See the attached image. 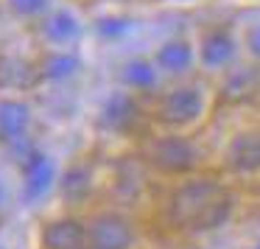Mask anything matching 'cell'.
<instances>
[{
	"label": "cell",
	"instance_id": "cell-1",
	"mask_svg": "<svg viewBox=\"0 0 260 249\" xmlns=\"http://www.w3.org/2000/svg\"><path fill=\"white\" fill-rule=\"evenodd\" d=\"M232 207L235 202L226 185L213 179H193L171 193L168 215L176 227L187 232H210L230 221Z\"/></svg>",
	"mask_w": 260,
	"mask_h": 249
},
{
	"label": "cell",
	"instance_id": "cell-2",
	"mask_svg": "<svg viewBox=\"0 0 260 249\" xmlns=\"http://www.w3.org/2000/svg\"><path fill=\"white\" fill-rule=\"evenodd\" d=\"M151 163L165 174H187L199 163V148L187 137L168 135L151 146Z\"/></svg>",
	"mask_w": 260,
	"mask_h": 249
},
{
	"label": "cell",
	"instance_id": "cell-3",
	"mask_svg": "<svg viewBox=\"0 0 260 249\" xmlns=\"http://www.w3.org/2000/svg\"><path fill=\"white\" fill-rule=\"evenodd\" d=\"M135 243V230L129 219L118 213H101L87 227V246L90 249H129Z\"/></svg>",
	"mask_w": 260,
	"mask_h": 249
},
{
	"label": "cell",
	"instance_id": "cell-4",
	"mask_svg": "<svg viewBox=\"0 0 260 249\" xmlns=\"http://www.w3.org/2000/svg\"><path fill=\"white\" fill-rule=\"evenodd\" d=\"M204 112V96L196 87H179V90H171L168 96L159 104V115H162L165 123L171 126H187L193 120H199Z\"/></svg>",
	"mask_w": 260,
	"mask_h": 249
},
{
	"label": "cell",
	"instance_id": "cell-5",
	"mask_svg": "<svg viewBox=\"0 0 260 249\" xmlns=\"http://www.w3.org/2000/svg\"><path fill=\"white\" fill-rule=\"evenodd\" d=\"M53 182H56V165H53V160L48 154L31 148L23 160V196H25V202L42 199L53 188Z\"/></svg>",
	"mask_w": 260,
	"mask_h": 249
},
{
	"label": "cell",
	"instance_id": "cell-6",
	"mask_svg": "<svg viewBox=\"0 0 260 249\" xmlns=\"http://www.w3.org/2000/svg\"><path fill=\"white\" fill-rule=\"evenodd\" d=\"M226 165L235 174H257L260 171V132L235 135L226 146Z\"/></svg>",
	"mask_w": 260,
	"mask_h": 249
},
{
	"label": "cell",
	"instance_id": "cell-7",
	"mask_svg": "<svg viewBox=\"0 0 260 249\" xmlns=\"http://www.w3.org/2000/svg\"><path fill=\"white\" fill-rule=\"evenodd\" d=\"M31 123V109L28 104L6 98L0 101V137L17 148H25V132Z\"/></svg>",
	"mask_w": 260,
	"mask_h": 249
},
{
	"label": "cell",
	"instance_id": "cell-8",
	"mask_svg": "<svg viewBox=\"0 0 260 249\" xmlns=\"http://www.w3.org/2000/svg\"><path fill=\"white\" fill-rule=\"evenodd\" d=\"M45 249H87V227L79 219H53L42 230Z\"/></svg>",
	"mask_w": 260,
	"mask_h": 249
},
{
	"label": "cell",
	"instance_id": "cell-9",
	"mask_svg": "<svg viewBox=\"0 0 260 249\" xmlns=\"http://www.w3.org/2000/svg\"><path fill=\"white\" fill-rule=\"evenodd\" d=\"M135 118H137V104L132 101V96H126V92H112V96L104 101L98 123L109 132H123L132 126Z\"/></svg>",
	"mask_w": 260,
	"mask_h": 249
},
{
	"label": "cell",
	"instance_id": "cell-10",
	"mask_svg": "<svg viewBox=\"0 0 260 249\" xmlns=\"http://www.w3.org/2000/svg\"><path fill=\"white\" fill-rule=\"evenodd\" d=\"M232 56H235V37H232L230 31L218 28V31L204 37L202 62L207 65V68H224V65L232 62Z\"/></svg>",
	"mask_w": 260,
	"mask_h": 249
},
{
	"label": "cell",
	"instance_id": "cell-11",
	"mask_svg": "<svg viewBox=\"0 0 260 249\" xmlns=\"http://www.w3.org/2000/svg\"><path fill=\"white\" fill-rule=\"evenodd\" d=\"M190 65H193V48L185 40L165 42L157 53V68L168 70V73H185Z\"/></svg>",
	"mask_w": 260,
	"mask_h": 249
},
{
	"label": "cell",
	"instance_id": "cell-12",
	"mask_svg": "<svg viewBox=\"0 0 260 249\" xmlns=\"http://www.w3.org/2000/svg\"><path fill=\"white\" fill-rule=\"evenodd\" d=\"M90 188H92V176H90V168H84V165L68 168L62 174V179H59V191H62L64 202H70V204L81 202L90 193Z\"/></svg>",
	"mask_w": 260,
	"mask_h": 249
},
{
	"label": "cell",
	"instance_id": "cell-13",
	"mask_svg": "<svg viewBox=\"0 0 260 249\" xmlns=\"http://www.w3.org/2000/svg\"><path fill=\"white\" fill-rule=\"evenodd\" d=\"M79 34H81V25H79V20H76V14L68 12V9H62V12L51 14V17L45 20V37L51 42L64 45V42H73Z\"/></svg>",
	"mask_w": 260,
	"mask_h": 249
},
{
	"label": "cell",
	"instance_id": "cell-14",
	"mask_svg": "<svg viewBox=\"0 0 260 249\" xmlns=\"http://www.w3.org/2000/svg\"><path fill=\"white\" fill-rule=\"evenodd\" d=\"M79 68H81V62L73 53H51L45 59V65H42V73L53 81H62V79H70Z\"/></svg>",
	"mask_w": 260,
	"mask_h": 249
},
{
	"label": "cell",
	"instance_id": "cell-15",
	"mask_svg": "<svg viewBox=\"0 0 260 249\" xmlns=\"http://www.w3.org/2000/svg\"><path fill=\"white\" fill-rule=\"evenodd\" d=\"M123 81L129 87H137V90L151 87L154 81H157V68H154L151 62H146V59H132L123 68Z\"/></svg>",
	"mask_w": 260,
	"mask_h": 249
},
{
	"label": "cell",
	"instance_id": "cell-16",
	"mask_svg": "<svg viewBox=\"0 0 260 249\" xmlns=\"http://www.w3.org/2000/svg\"><path fill=\"white\" fill-rule=\"evenodd\" d=\"M129 28H132V23L126 17H104V20H98V34L107 37V40L123 37Z\"/></svg>",
	"mask_w": 260,
	"mask_h": 249
},
{
	"label": "cell",
	"instance_id": "cell-17",
	"mask_svg": "<svg viewBox=\"0 0 260 249\" xmlns=\"http://www.w3.org/2000/svg\"><path fill=\"white\" fill-rule=\"evenodd\" d=\"M9 6L23 17H37L48 9V0H9Z\"/></svg>",
	"mask_w": 260,
	"mask_h": 249
},
{
	"label": "cell",
	"instance_id": "cell-18",
	"mask_svg": "<svg viewBox=\"0 0 260 249\" xmlns=\"http://www.w3.org/2000/svg\"><path fill=\"white\" fill-rule=\"evenodd\" d=\"M249 48H252L254 56H260V25L252 31V37H249Z\"/></svg>",
	"mask_w": 260,
	"mask_h": 249
},
{
	"label": "cell",
	"instance_id": "cell-19",
	"mask_svg": "<svg viewBox=\"0 0 260 249\" xmlns=\"http://www.w3.org/2000/svg\"><path fill=\"white\" fill-rule=\"evenodd\" d=\"M0 199H3V188H0Z\"/></svg>",
	"mask_w": 260,
	"mask_h": 249
},
{
	"label": "cell",
	"instance_id": "cell-20",
	"mask_svg": "<svg viewBox=\"0 0 260 249\" xmlns=\"http://www.w3.org/2000/svg\"><path fill=\"white\" fill-rule=\"evenodd\" d=\"M254 249H260V243H257V246H254Z\"/></svg>",
	"mask_w": 260,
	"mask_h": 249
}]
</instances>
